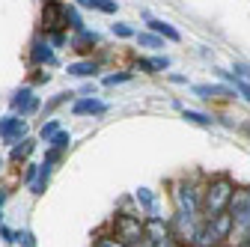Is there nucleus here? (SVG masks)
Wrapping results in <instances>:
<instances>
[{
	"label": "nucleus",
	"mask_w": 250,
	"mask_h": 247,
	"mask_svg": "<svg viewBox=\"0 0 250 247\" xmlns=\"http://www.w3.org/2000/svg\"><path fill=\"white\" fill-rule=\"evenodd\" d=\"M232 194H235V182L229 176H214L206 185V194H203V218L211 221L214 214L227 211L232 203Z\"/></svg>",
	"instance_id": "1"
},
{
	"label": "nucleus",
	"mask_w": 250,
	"mask_h": 247,
	"mask_svg": "<svg viewBox=\"0 0 250 247\" xmlns=\"http://www.w3.org/2000/svg\"><path fill=\"white\" fill-rule=\"evenodd\" d=\"M227 211L232 214V221H235V229H232L229 244H232V247H238V244H241V238H244V232H247V226H250V188H235L232 203H229V208H227Z\"/></svg>",
	"instance_id": "2"
},
{
	"label": "nucleus",
	"mask_w": 250,
	"mask_h": 247,
	"mask_svg": "<svg viewBox=\"0 0 250 247\" xmlns=\"http://www.w3.org/2000/svg\"><path fill=\"white\" fill-rule=\"evenodd\" d=\"M203 194H206V185H197V182H179L176 188H173L176 211L203 214Z\"/></svg>",
	"instance_id": "3"
},
{
	"label": "nucleus",
	"mask_w": 250,
	"mask_h": 247,
	"mask_svg": "<svg viewBox=\"0 0 250 247\" xmlns=\"http://www.w3.org/2000/svg\"><path fill=\"white\" fill-rule=\"evenodd\" d=\"M113 226H116V235H119L122 241H128L131 247H137V244L146 241L143 221H140V214H134V211H119L116 221H113Z\"/></svg>",
	"instance_id": "4"
},
{
	"label": "nucleus",
	"mask_w": 250,
	"mask_h": 247,
	"mask_svg": "<svg viewBox=\"0 0 250 247\" xmlns=\"http://www.w3.org/2000/svg\"><path fill=\"white\" fill-rule=\"evenodd\" d=\"M200 224H203V214L176 211V214H173V221H170V226H173V241H179L182 247H191V241H194Z\"/></svg>",
	"instance_id": "5"
},
{
	"label": "nucleus",
	"mask_w": 250,
	"mask_h": 247,
	"mask_svg": "<svg viewBox=\"0 0 250 247\" xmlns=\"http://www.w3.org/2000/svg\"><path fill=\"white\" fill-rule=\"evenodd\" d=\"M42 21H45V33L69 30V27H66V3H60V0H45V6H42Z\"/></svg>",
	"instance_id": "6"
},
{
	"label": "nucleus",
	"mask_w": 250,
	"mask_h": 247,
	"mask_svg": "<svg viewBox=\"0 0 250 247\" xmlns=\"http://www.w3.org/2000/svg\"><path fill=\"white\" fill-rule=\"evenodd\" d=\"M0 137H3L6 143H21L24 137H27V116H18V113H12V116H3L0 119Z\"/></svg>",
	"instance_id": "7"
},
{
	"label": "nucleus",
	"mask_w": 250,
	"mask_h": 247,
	"mask_svg": "<svg viewBox=\"0 0 250 247\" xmlns=\"http://www.w3.org/2000/svg\"><path fill=\"white\" fill-rule=\"evenodd\" d=\"M9 107H12V113H18V116H30V113H36V110L42 107V102H39V96H33V89H30V86H24V89H18L15 96H12Z\"/></svg>",
	"instance_id": "8"
},
{
	"label": "nucleus",
	"mask_w": 250,
	"mask_h": 247,
	"mask_svg": "<svg viewBox=\"0 0 250 247\" xmlns=\"http://www.w3.org/2000/svg\"><path fill=\"white\" fill-rule=\"evenodd\" d=\"M143 229H146V241H155V244L173 241V226L164 218H146L143 221Z\"/></svg>",
	"instance_id": "9"
},
{
	"label": "nucleus",
	"mask_w": 250,
	"mask_h": 247,
	"mask_svg": "<svg viewBox=\"0 0 250 247\" xmlns=\"http://www.w3.org/2000/svg\"><path fill=\"white\" fill-rule=\"evenodd\" d=\"M194 92H197L203 102H211V99H235V86H224V83H197Z\"/></svg>",
	"instance_id": "10"
},
{
	"label": "nucleus",
	"mask_w": 250,
	"mask_h": 247,
	"mask_svg": "<svg viewBox=\"0 0 250 247\" xmlns=\"http://www.w3.org/2000/svg\"><path fill=\"white\" fill-rule=\"evenodd\" d=\"M104 110H107V104L96 96H83L72 104V116H96V113H104Z\"/></svg>",
	"instance_id": "11"
},
{
	"label": "nucleus",
	"mask_w": 250,
	"mask_h": 247,
	"mask_svg": "<svg viewBox=\"0 0 250 247\" xmlns=\"http://www.w3.org/2000/svg\"><path fill=\"white\" fill-rule=\"evenodd\" d=\"M30 60H33L36 66H54L57 63V57H54V48H51V42H48V36L42 39H36L33 42V51H30Z\"/></svg>",
	"instance_id": "12"
},
{
	"label": "nucleus",
	"mask_w": 250,
	"mask_h": 247,
	"mask_svg": "<svg viewBox=\"0 0 250 247\" xmlns=\"http://www.w3.org/2000/svg\"><path fill=\"white\" fill-rule=\"evenodd\" d=\"M224 241L217 238V232L211 229V221H206L203 218V224H200V229H197V235H194V241H191V247H221Z\"/></svg>",
	"instance_id": "13"
},
{
	"label": "nucleus",
	"mask_w": 250,
	"mask_h": 247,
	"mask_svg": "<svg viewBox=\"0 0 250 247\" xmlns=\"http://www.w3.org/2000/svg\"><path fill=\"white\" fill-rule=\"evenodd\" d=\"M211 229L217 232V238H221L224 244L232 238V229H235V221H232V214L229 211H221V214H214L211 218Z\"/></svg>",
	"instance_id": "14"
},
{
	"label": "nucleus",
	"mask_w": 250,
	"mask_h": 247,
	"mask_svg": "<svg viewBox=\"0 0 250 247\" xmlns=\"http://www.w3.org/2000/svg\"><path fill=\"white\" fill-rule=\"evenodd\" d=\"M149 30H152V33H158L161 39H167V42H182V33L173 24L161 21V18H149Z\"/></svg>",
	"instance_id": "15"
},
{
	"label": "nucleus",
	"mask_w": 250,
	"mask_h": 247,
	"mask_svg": "<svg viewBox=\"0 0 250 247\" xmlns=\"http://www.w3.org/2000/svg\"><path fill=\"white\" fill-rule=\"evenodd\" d=\"M134 200L140 203V208L149 214V218H164V214H158V197H155L149 188H140V191L134 194Z\"/></svg>",
	"instance_id": "16"
},
{
	"label": "nucleus",
	"mask_w": 250,
	"mask_h": 247,
	"mask_svg": "<svg viewBox=\"0 0 250 247\" xmlns=\"http://www.w3.org/2000/svg\"><path fill=\"white\" fill-rule=\"evenodd\" d=\"M182 119H185V122H191V125H200V128H211L214 122H217V116L203 113V110H191V107H185V110H182Z\"/></svg>",
	"instance_id": "17"
},
{
	"label": "nucleus",
	"mask_w": 250,
	"mask_h": 247,
	"mask_svg": "<svg viewBox=\"0 0 250 247\" xmlns=\"http://www.w3.org/2000/svg\"><path fill=\"white\" fill-rule=\"evenodd\" d=\"M66 72L75 75V78H96L99 75V63L96 60H78V63H69Z\"/></svg>",
	"instance_id": "18"
},
{
	"label": "nucleus",
	"mask_w": 250,
	"mask_h": 247,
	"mask_svg": "<svg viewBox=\"0 0 250 247\" xmlns=\"http://www.w3.org/2000/svg\"><path fill=\"white\" fill-rule=\"evenodd\" d=\"M33 149H36V140H33V137H24L21 143H15V146H12L9 158H12V161H27L30 155H33Z\"/></svg>",
	"instance_id": "19"
},
{
	"label": "nucleus",
	"mask_w": 250,
	"mask_h": 247,
	"mask_svg": "<svg viewBox=\"0 0 250 247\" xmlns=\"http://www.w3.org/2000/svg\"><path fill=\"white\" fill-rule=\"evenodd\" d=\"M69 42H72V48H78V51H89L92 45H99V33H92V30H81V33H75Z\"/></svg>",
	"instance_id": "20"
},
{
	"label": "nucleus",
	"mask_w": 250,
	"mask_h": 247,
	"mask_svg": "<svg viewBox=\"0 0 250 247\" xmlns=\"http://www.w3.org/2000/svg\"><path fill=\"white\" fill-rule=\"evenodd\" d=\"M134 39H137V45H140V48H149V51H161V48H164V42H167V39H161L158 33H152V30H149V33H137Z\"/></svg>",
	"instance_id": "21"
},
{
	"label": "nucleus",
	"mask_w": 250,
	"mask_h": 247,
	"mask_svg": "<svg viewBox=\"0 0 250 247\" xmlns=\"http://www.w3.org/2000/svg\"><path fill=\"white\" fill-rule=\"evenodd\" d=\"M78 3L86 6V9H99V12H104V15H113V12L119 9L116 0H78Z\"/></svg>",
	"instance_id": "22"
},
{
	"label": "nucleus",
	"mask_w": 250,
	"mask_h": 247,
	"mask_svg": "<svg viewBox=\"0 0 250 247\" xmlns=\"http://www.w3.org/2000/svg\"><path fill=\"white\" fill-rule=\"evenodd\" d=\"M48 179H51V161H45L42 164V170H39V179L30 185V191H33L36 197H42L45 194V188H48Z\"/></svg>",
	"instance_id": "23"
},
{
	"label": "nucleus",
	"mask_w": 250,
	"mask_h": 247,
	"mask_svg": "<svg viewBox=\"0 0 250 247\" xmlns=\"http://www.w3.org/2000/svg\"><path fill=\"white\" fill-rule=\"evenodd\" d=\"M66 27H72L75 33H81V30H86V27H83V21H81V12H78L75 6H66Z\"/></svg>",
	"instance_id": "24"
},
{
	"label": "nucleus",
	"mask_w": 250,
	"mask_h": 247,
	"mask_svg": "<svg viewBox=\"0 0 250 247\" xmlns=\"http://www.w3.org/2000/svg\"><path fill=\"white\" fill-rule=\"evenodd\" d=\"M96 247H131V244L122 241L119 235H96Z\"/></svg>",
	"instance_id": "25"
},
{
	"label": "nucleus",
	"mask_w": 250,
	"mask_h": 247,
	"mask_svg": "<svg viewBox=\"0 0 250 247\" xmlns=\"http://www.w3.org/2000/svg\"><path fill=\"white\" fill-rule=\"evenodd\" d=\"M69 143H72V134H69V131H62V128H60V131H57V134L48 140V146H51V149H60V152L66 149Z\"/></svg>",
	"instance_id": "26"
},
{
	"label": "nucleus",
	"mask_w": 250,
	"mask_h": 247,
	"mask_svg": "<svg viewBox=\"0 0 250 247\" xmlns=\"http://www.w3.org/2000/svg\"><path fill=\"white\" fill-rule=\"evenodd\" d=\"M110 30H113V36H116V39H131V36H137V33H134V30L125 24V21H116Z\"/></svg>",
	"instance_id": "27"
},
{
	"label": "nucleus",
	"mask_w": 250,
	"mask_h": 247,
	"mask_svg": "<svg viewBox=\"0 0 250 247\" xmlns=\"http://www.w3.org/2000/svg\"><path fill=\"white\" fill-rule=\"evenodd\" d=\"M229 83L235 86V92H238V96H241V99L250 104V83H247V81H241V78H235V75H232V81H229Z\"/></svg>",
	"instance_id": "28"
},
{
	"label": "nucleus",
	"mask_w": 250,
	"mask_h": 247,
	"mask_svg": "<svg viewBox=\"0 0 250 247\" xmlns=\"http://www.w3.org/2000/svg\"><path fill=\"white\" fill-rule=\"evenodd\" d=\"M57 131H60V122H57V119H51V122H45V125H42V131H39V137H42V140L48 143V140H51V137H54Z\"/></svg>",
	"instance_id": "29"
},
{
	"label": "nucleus",
	"mask_w": 250,
	"mask_h": 247,
	"mask_svg": "<svg viewBox=\"0 0 250 247\" xmlns=\"http://www.w3.org/2000/svg\"><path fill=\"white\" fill-rule=\"evenodd\" d=\"M131 78H134L131 72H116V75H107V78H104V83H107V86H116V83H128Z\"/></svg>",
	"instance_id": "30"
},
{
	"label": "nucleus",
	"mask_w": 250,
	"mask_h": 247,
	"mask_svg": "<svg viewBox=\"0 0 250 247\" xmlns=\"http://www.w3.org/2000/svg\"><path fill=\"white\" fill-rule=\"evenodd\" d=\"M39 170H42V164H27V170H24V185H33V182L39 179Z\"/></svg>",
	"instance_id": "31"
},
{
	"label": "nucleus",
	"mask_w": 250,
	"mask_h": 247,
	"mask_svg": "<svg viewBox=\"0 0 250 247\" xmlns=\"http://www.w3.org/2000/svg\"><path fill=\"white\" fill-rule=\"evenodd\" d=\"M152 66H155V72H167V69L173 66V60H170L167 54H164V57L158 54V57H152Z\"/></svg>",
	"instance_id": "32"
},
{
	"label": "nucleus",
	"mask_w": 250,
	"mask_h": 247,
	"mask_svg": "<svg viewBox=\"0 0 250 247\" xmlns=\"http://www.w3.org/2000/svg\"><path fill=\"white\" fill-rule=\"evenodd\" d=\"M232 75L250 83V66H247V63H232Z\"/></svg>",
	"instance_id": "33"
},
{
	"label": "nucleus",
	"mask_w": 250,
	"mask_h": 247,
	"mask_svg": "<svg viewBox=\"0 0 250 247\" xmlns=\"http://www.w3.org/2000/svg\"><path fill=\"white\" fill-rule=\"evenodd\" d=\"M72 96H75V92H60V96H54V99H51V102L45 104V110H54V107H60L62 102H69Z\"/></svg>",
	"instance_id": "34"
},
{
	"label": "nucleus",
	"mask_w": 250,
	"mask_h": 247,
	"mask_svg": "<svg viewBox=\"0 0 250 247\" xmlns=\"http://www.w3.org/2000/svg\"><path fill=\"white\" fill-rule=\"evenodd\" d=\"M45 36H48V42H51V45H57V48L69 42V36H66V33H60V30H57V33H45Z\"/></svg>",
	"instance_id": "35"
},
{
	"label": "nucleus",
	"mask_w": 250,
	"mask_h": 247,
	"mask_svg": "<svg viewBox=\"0 0 250 247\" xmlns=\"http://www.w3.org/2000/svg\"><path fill=\"white\" fill-rule=\"evenodd\" d=\"M0 238H3L6 244H15L18 241V232H12L9 226H0Z\"/></svg>",
	"instance_id": "36"
},
{
	"label": "nucleus",
	"mask_w": 250,
	"mask_h": 247,
	"mask_svg": "<svg viewBox=\"0 0 250 247\" xmlns=\"http://www.w3.org/2000/svg\"><path fill=\"white\" fill-rule=\"evenodd\" d=\"M137 69L146 72V75H158V72H155V66H152V60H137Z\"/></svg>",
	"instance_id": "37"
},
{
	"label": "nucleus",
	"mask_w": 250,
	"mask_h": 247,
	"mask_svg": "<svg viewBox=\"0 0 250 247\" xmlns=\"http://www.w3.org/2000/svg\"><path fill=\"white\" fill-rule=\"evenodd\" d=\"M18 241L24 247H36V241H33V235H30V232H18Z\"/></svg>",
	"instance_id": "38"
},
{
	"label": "nucleus",
	"mask_w": 250,
	"mask_h": 247,
	"mask_svg": "<svg viewBox=\"0 0 250 247\" xmlns=\"http://www.w3.org/2000/svg\"><path fill=\"white\" fill-rule=\"evenodd\" d=\"M167 81H170V83H188V78H185V75H176V72H170Z\"/></svg>",
	"instance_id": "39"
},
{
	"label": "nucleus",
	"mask_w": 250,
	"mask_h": 247,
	"mask_svg": "<svg viewBox=\"0 0 250 247\" xmlns=\"http://www.w3.org/2000/svg\"><path fill=\"white\" fill-rule=\"evenodd\" d=\"M238 247H250V226H247V232H244V238H241V244Z\"/></svg>",
	"instance_id": "40"
},
{
	"label": "nucleus",
	"mask_w": 250,
	"mask_h": 247,
	"mask_svg": "<svg viewBox=\"0 0 250 247\" xmlns=\"http://www.w3.org/2000/svg\"><path fill=\"white\" fill-rule=\"evenodd\" d=\"M3 203H6V194H3V191H0V208H3Z\"/></svg>",
	"instance_id": "41"
},
{
	"label": "nucleus",
	"mask_w": 250,
	"mask_h": 247,
	"mask_svg": "<svg viewBox=\"0 0 250 247\" xmlns=\"http://www.w3.org/2000/svg\"><path fill=\"white\" fill-rule=\"evenodd\" d=\"M0 226H3V208H0Z\"/></svg>",
	"instance_id": "42"
},
{
	"label": "nucleus",
	"mask_w": 250,
	"mask_h": 247,
	"mask_svg": "<svg viewBox=\"0 0 250 247\" xmlns=\"http://www.w3.org/2000/svg\"><path fill=\"white\" fill-rule=\"evenodd\" d=\"M0 167H3V158H0Z\"/></svg>",
	"instance_id": "43"
}]
</instances>
